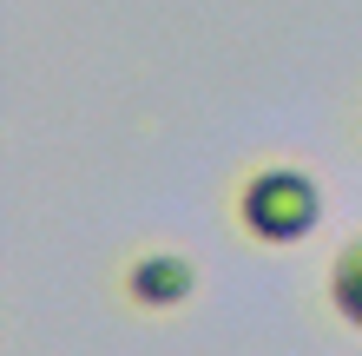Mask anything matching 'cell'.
<instances>
[{"label": "cell", "instance_id": "1", "mask_svg": "<svg viewBox=\"0 0 362 356\" xmlns=\"http://www.w3.org/2000/svg\"><path fill=\"white\" fill-rule=\"evenodd\" d=\"M238 224L250 244H303L323 224V185L296 165H257L238 185Z\"/></svg>", "mask_w": 362, "mask_h": 356}, {"label": "cell", "instance_id": "2", "mask_svg": "<svg viewBox=\"0 0 362 356\" xmlns=\"http://www.w3.org/2000/svg\"><path fill=\"white\" fill-rule=\"evenodd\" d=\"M198 297V264L185 258V251H139L132 264H125V304L132 310H185Z\"/></svg>", "mask_w": 362, "mask_h": 356}, {"label": "cell", "instance_id": "3", "mask_svg": "<svg viewBox=\"0 0 362 356\" xmlns=\"http://www.w3.org/2000/svg\"><path fill=\"white\" fill-rule=\"evenodd\" d=\"M329 310L349 330H362V231L329 258Z\"/></svg>", "mask_w": 362, "mask_h": 356}]
</instances>
